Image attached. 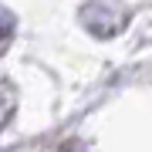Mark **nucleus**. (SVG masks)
Segmentation results:
<instances>
[{
	"instance_id": "f257e3e1",
	"label": "nucleus",
	"mask_w": 152,
	"mask_h": 152,
	"mask_svg": "<svg viewBox=\"0 0 152 152\" xmlns=\"http://www.w3.org/2000/svg\"><path fill=\"white\" fill-rule=\"evenodd\" d=\"M81 27L91 37H112V34H118L125 27V10H118L112 4H102V0L85 4L81 7Z\"/></svg>"
},
{
	"instance_id": "f03ea898",
	"label": "nucleus",
	"mask_w": 152,
	"mask_h": 152,
	"mask_svg": "<svg viewBox=\"0 0 152 152\" xmlns=\"http://www.w3.org/2000/svg\"><path fill=\"white\" fill-rule=\"evenodd\" d=\"M14 112V85H0V125H7V118H10Z\"/></svg>"
},
{
	"instance_id": "7ed1b4c3",
	"label": "nucleus",
	"mask_w": 152,
	"mask_h": 152,
	"mask_svg": "<svg viewBox=\"0 0 152 152\" xmlns=\"http://www.w3.org/2000/svg\"><path fill=\"white\" fill-rule=\"evenodd\" d=\"M14 34V17L7 10H0V44H7V37Z\"/></svg>"
},
{
	"instance_id": "20e7f679",
	"label": "nucleus",
	"mask_w": 152,
	"mask_h": 152,
	"mask_svg": "<svg viewBox=\"0 0 152 152\" xmlns=\"http://www.w3.org/2000/svg\"><path fill=\"white\" fill-rule=\"evenodd\" d=\"M54 152H78V145H75V142H68V145H61V149H54Z\"/></svg>"
}]
</instances>
